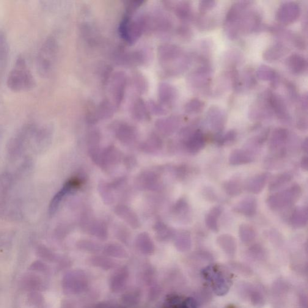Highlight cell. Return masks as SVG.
Returning a JSON list of instances; mask_svg holds the SVG:
<instances>
[{
  "instance_id": "1",
  "label": "cell",
  "mask_w": 308,
  "mask_h": 308,
  "mask_svg": "<svg viewBox=\"0 0 308 308\" xmlns=\"http://www.w3.org/2000/svg\"><path fill=\"white\" fill-rule=\"evenodd\" d=\"M159 59L166 65V73L176 76L188 70L193 60L192 55L187 54L177 45H165L159 48Z\"/></svg>"
},
{
  "instance_id": "2",
  "label": "cell",
  "mask_w": 308,
  "mask_h": 308,
  "mask_svg": "<svg viewBox=\"0 0 308 308\" xmlns=\"http://www.w3.org/2000/svg\"><path fill=\"white\" fill-rule=\"evenodd\" d=\"M7 86L14 92H29L35 87V77L24 57L20 56L16 59L14 67L8 75Z\"/></svg>"
},
{
  "instance_id": "3",
  "label": "cell",
  "mask_w": 308,
  "mask_h": 308,
  "mask_svg": "<svg viewBox=\"0 0 308 308\" xmlns=\"http://www.w3.org/2000/svg\"><path fill=\"white\" fill-rule=\"evenodd\" d=\"M35 126V123L25 125L11 137L7 145V156L9 161L17 160L31 145Z\"/></svg>"
},
{
  "instance_id": "4",
  "label": "cell",
  "mask_w": 308,
  "mask_h": 308,
  "mask_svg": "<svg viewBox=\"0 0 308 308\" xmlns=\"http://www.w3.org/2000/svg\"><path fill=\"white\" fill-rule=\"evenodd\" d=\"M58 45L55 38L49 37L41 45L37 57V68L39 75L48 77L53 72L56 65Z\"/></svg>"
},
{
  "instance_id": "5",
  "label": "cell",
  "mask_w": 308,
  "mask_h": 308,
  "mask_svg": "<svg viewBox=\"0 0 308 308\" xmlns=\"http://www.w3.org/2000/svg\"><path fill=\"white\" fill-rule=\"evenodd\" d=\"M213 74L211 62L200 63L188 77L190 89L194 92L208 94L210 92Z\"/></svg>"
},
{
  "instance_id": "6",
  "label": "cell",
  "mask_w": 308,
  "mask_h": 308,
  "mask_svg": "<svg viewBox=\"0 0 308 308\" xmlns=\"http://www.w3.org/2000/svg\"><path fill=\"white\" fill-rule=\"evenodd\" d=\"M252 2L241 1L235 2L228 10L224 21V29L228 38L236 40L240 37L239 24L242 16L247 9L251 7Z\"/></svg>"
},
{
  "instance_id": "7",
  "label": "cell",
  "mask_w": 308,
  "mask_h": 308,
  "mask_svg": "<svg viewBox=\"0 0 308 308\" xmlns=\"http://www.w3.org/2000/svg\"><path fill=\"white\" fill-rule=\"evenodd\" d=\"M302 194L299 184H293L287 189L268 197L267 203L271 210L277 211L295 203Z\"/></svg>"
},
{
  "instance_id": "8",
  "label": "cell",
  "mask_w": 308,
  "mask_h": 308,
  "mask_svg": "<svg viewBox=\"0 0 308 308\" xmlns=\"http://www.w3.org/2000/svg\"><path fill=\"white\" fill-rule=\"evenodd\" d=\"M265 93L274 115L283 124L290 125L293 119L284 99L271 90H266Z\"/></svg>"
},
{
  "instance_id": "9",
  "label": "cell",
  "mask_w": 308,
  "mask_h": 308,
  "mask_svg": "<svg viewBox=\"0 0 308 308\" xmlns=\"http://www.w3.org/2000/svg\"><path fill=\"white\" fill-rule=\"evenodd\" d=\"M84 183V177L77 175L76 177L70 179L64 184L62 188L54 195L51 199L48 207L49 216H53L59 208L63 200L67 195L72 194L79 188Z\"/></svg>"
},
{
  "instance_id": "10",
  "label": "cell",
  "mask_w": 308,
  "mask_h": 308,
  "mask_svg": "<svg viewBox=\"0 0 308 308\" xmlns=\"http://www.w3.org/2000/svg\"><path fill=\"white\" fill-rule=\"evenodd\" d=\"M13 175L5 172L0 175V217L5 218L8 208L12 200V191L15 185Z\"/></svg>"
},
{
  "instance_id": "11",
  "label": "cell",
  "mask_w": 308,
  "mask_h": 308,
  "mask_svg": "<svg viewBox=\"0 0 308 308\" xmlns=\"http://www.w3.org/2000/svg\"><path fill=\"white\" fill-rule=\"evenodd\" d=\"M183 136L187 137L185 147L192 155H196L205 148L207 140L203 132L194 127V123L188 126L181 131Z\"/></svg>"
},
{
  "instance_id": "12",
  "label": "cell",
  "mask_w": 308,
  "mask_h": 308,
  "mask_svg": "<svg viewBox=\"0 0 308 308\" xmlns=\"http://www.w3.org/2000/svg\"><path fill=\"white\" fill-rule=\"evenodd\" d=\"M52 136L53 131L49 126L36 124L30 145L33 150L38 154L45 151L50 144Z\"/></svg>"
},
{
  "instance_id": "13",
  "label": "cell",
  "mask_w": 308,
  "mask_h": 308,
  "mask_svg": "<svg viewBox=\"0 0 308 308\" xmlns=\"http://www.w3.org/2000/svg\"><path fill=\"white\" fill-rule=\"evenodd\" d=\"M273 116V111L267 100L265 93L263 92L250 107V119L253 121L268 120L272 119Z\"/></svg>"
},
{
  "instance_id": "14",
  "label": "cell",
  "mask_w": 308,
  "mask_h": 308,
  "mask_svg": "<svg viewBox=\"0 0 308 308\" xmlns=\"http://www.w3.org/2000/svg\"><path fill=\"white\" fill-rule=\"evenodd\" d=\"M266 29L280 40L287 41L297 48L302 49V50L307 48L306 40L301 35L285 29L282 26H277V25L267 27Z\"/></svg>"
},
{
  "instance_id": "15",
  "label": "cell",
  "mask_w": 308,
  "mask_h": 308,
  "mask_svg": "<svg viewBox=\"0 0 308 308\" xmlns=\"http://www.w3.org/2000/svg\"><path fill=\"white\" fill-rule=\"evenodd\" d=\"M301 14V7L296 2L288 1L280 5L276 12L277 21L281 25L295 23Z\"/></svg>"
},
{
  "instance_id": "16",
  "label": "cell",
  "mask_w": 308,
  "mask_h": 308,
  "mask_svg": "<svg viewBox=\"0 0 308 308\" xmlns=\"http://www.w3.org/2000/svg\"><path fill=\"white\" fill-rule=\"evenodd\" d=\"M207 120L212 130L219 134L224 130L226 125V112L219 107L211 106L207 112Z\"/></svg>"
},
{
  "instance_id": "17",
  "label": "cell",
  "mask_w": 308,
  "mask_h": 308,
  "mask_svg": "<svg viewBox=\"0 0 308 308\" xmlns=\"http://www.w3.org/2000/svg\"><path fill=\"white\" fill-rule=\"evenodd\" d=\"M285 65L293 75L301 76L307 72L308 66L307 58L300 54H291L286 59Z\"/></svg>"
},
{
  "instance_id": "18",
  "label": "cell",
  "mask_w": 308,
  "mask_h": 308,
  "mask_svg": "<svg viewBox=\"0 0 308 308\" xmlns=\"http://www.w3.org/2000/svg\"><path fill=\"white\" fill-rule=\"evenodd\" d=\"M290 138V133L287 129L278 128L275 129L270 139L269 148L271 151L285 150L284 146Z\"/></svg>"
},
{
  "instance_id": "19",
  "label": "cell",
  "mask_w": 308,
  "mask_h": 308,
  "mask_svg": "<svg viewBox=\"0 0 308 308\" xmlns=\"http://www.w3.org/2000/svg\"><path fill=\"white\" fill-rule=\"evenodd\" d=\"M120 159L121 154L119 151L114 147H109L102 151L98 166L107 169L119 163Z\"/></svg>"
},
{
  "instance_id": "20",
  "label": "cell",
  "mask_w": 308,
  "mask_h": 308,
  "mask_svg": "<svg viewBox=\"0 0 308 308\" xmlns=\"http://www.w3.org/2000/svg\"><path fill=\"white\" fill-rule=\"evenodd\" d=\"M289 52L287 46L282 42H277L270 46L263 53L264 59L267 62H273L282 59Z\"/></svg>"
},
{
  "instance_id": "21",
  "label": "cell",
  "mask_w": 308,
  "mask_h": 308,
  "mask_svg": "<svg viewBox=\"0 0 308 308\" xmlns=\"http://www.w3.org/2000/svg\"><path fill=\"white\" fill-rule=\"evenodd\" d=\"M171 5L176 15L183 22V24H188L190 22L194 20L193 10L191 2L189 1L178 2L175 5Z\"/></svg>"
},
{
  "instance_id": "22",
  "label": "cell",
  "mask_w": 308,
  "mask_h": 308,
  "mask_svg": "<svg viewBox=\"0 0 308 308\" xmlns=\"http://www.w3.org/2000/svg\"><path fill=\"white\" fill-rule=\"evenodd\" d=\"M270 177V173H260L250 178L246 184L247 191L254 194H258L263 191Z\"/></svg>"
},
{
  "instance_id": "23",
  "label": "cell",
  "mask_w": 308,
  "mask_h": 308,
  "mask_svg": "<svg viewBox=\"0 0 308 308\" xmlns=\"http://www.w3.org/2000/svg\"><path fill=\"white\" fill-rule=\"evenodd\" d=\"M115 212L118 216L134 229H137L140 227L138 217L130 208L123 205H117L115 209Z\"/></svg>"
},
{
  "instance_id": "24",
  "label": "cell",
  "mask_w": 308,
  "mask_h": 308,
  "mask_svg": "<svg viewBox=\"0 0 308 308\" xmlns=\"http://www.w3.org/2000/svg\"><path fill=\"white\" fill-rule=\"evenodd\" d=\"M234 210L246 217L254 216L257 210V199L253 197H247L235 206Z\"/></svg>"
},
{
  "instance_id": "25",
  "label": "cell",
  "mask_w": 308,
  "mask_h": 308,
  "mask_svg": "<svg viewBox=\"0 0 308 308\" xmlns=\"http://www.w3.org/2000/svg\"><path fill=\"white\" fill-rule=\"evenodd\" d=\"M256 76L261 80L270 82L274 87H276L279 84L280 77L278 73L268 66H260L256 73Z\"/></svg>"
},
{
  "instance_id": "26",
  "label": "cell",
  "mask_w": 308,
  "mask_h": 308,
  "mask_svg": "<svg viewBox=\"0 0 308 308\" xmlns=\"http://www.w3.org/2000/svg\"><path fill=\"white\" fill-rule=\"evenodd\" d=\"M9 56V44L6 35L0 31V82L3 76Z\"/></svg>"
},
{
  "instance_id": "27",
  "label": "cell",
  "mask_w": 308,
  "mask_h": 308,
  "mask_svg": "<svg viewBox=\"0 0 308 308\" xmlns=\"http://www.w3.org/2000/svg\"><path fill=\"white\" fill-rule=\"evenodd\" d=\"M159 98H160V101L164 105L171 107L177 100V90L172 85L161 84L160 89H159Z\"/></svg>"
},
{
  "instance_id": "28",
  "label": "cell",
  "mask_w": 308,
  "mask_h": 308,
  "mask_svg": "<svg viewBox=\"0 0 308 308\" xmlns=\"http://www.w3.org/2000/svg\"><path fill=\"white\" fill-rule=\"evenodd\" d=\"M254 160L252 152L248 150H235L231 154L229 158L230 164L232 166H240L251 163Z\"/></svg>"
},
{
  "instance_id": "29",
  "label": "cell",
  "mask_w": 308,
  "mask_h": 308,
  "mask_svg": "<svg viewBox=\"0 0 308 308\" xmlns=\"http://www.w3.org/2000/svg\"><path fill=\"white\" fill-rule=\"evenodd\" d=\"M140 188L154 191L159 187V181L157 176L151 172L142 173L137 181Z\"/></svg>"
},
{
  "instance_id": "30",
  "label": "cell",
  "mask_w": 308,
  "mask_h": 308,
  "mask_svg": "<svg viewBox=\"0 0 308 308\" xmlns=\"http://www.w3.org/2000/svg\"><path fill=\"white\" fill-rule=\"evenodd\" d=\"M308 214L307 207L297 208L290 217L291 225L296 229L304 228L307 225Z\"/></svg>"
},
{
  "instance_id": "31",
  "label": "cell",
  "mask_w": 308,
  "mask_h": 308,
  "mask_svg": "<svg viewBox=\"0 0 308 308\" xmlns=\"http://www.w3.org/2000/svg\"><path fill=\"white\" fill-rule=\"evenodd\" d=\"M194 21L197 28L202 32L215 29L217 25V19L207 14H199Z\"/></svg>"
},
{
  "instance_id": "32",
  "label": "cell",
  "mask_w": 308,
  "mask_h": 308,
  "mask_svg": "<svg viewBox=\"0 0 308 308\" xmlns=\"http://www.w3.org/2000/svg\"><path fill=\"white\" fill-rule=\"evenodd\" d=\"M223 209L221 206H216L211 209L205 216V224L209 230L213 232H218L219 230L218 220L222 213Z\"/></svg>"
},
{
  "instance_id": "33",
  "label": "cell",
  "mask_w": 308,
  "mask_h": 308,
  "mask_svg": "<svg viewBox=\"0 0 308 308\" xmlns=\"http://www.w3.org/2000/svg\"><path fill=\"white\" fill-rule=\"evenodd\" d=\"M117 137L123 144H130L135 141L137 137V132L133 126L122 125L117 130Z\"/></svg>"
},
{
  "instance_id": "34",
  "label": "cell",
  "mask_w": 308,
  "mask_h": 308,
  "mask_svg": "<svg viewBox=\"0 0 308 308\" xmlns=\"http://www.w3.org/2000/svg\"><path fill=\"white\" fill-rule=\"evenodd\" d=\"M180 117H172L168 119L161 120L157 123V128L161 132L166 134H170L173 133L178 128L180 123Z\"/></svg>"
},
{
  "instance_id": "35",
  "label": "cell",
  "mask_w": 308,
  "mask_h": 308,
  "mask_svg": "<svg viewBox=\"0 0 308 308\" xmlns=\"http://www.w3.org/2000/svg\"><path fill=\"white\" fill-rule=\"evenodd\" d=\"M243 55L237 49H231L228 51L224 58V63L230 70L235 68L242 61Z\"/></svg>"
},
{
  "instance_id": "36",
  "label": "cell",
  "mask_w": 308,
  "mask_h": 308,
  "mask_svg": "<svg viewBox=\"0 0 308 308\" xmlns=\"http://www.w3.org/2000/svg\"><path fill=\"white\" fill-rule=\"evenodd\" d=\"M90 234L95 235L100 240H106L108 235V231L106 225L101 221H93L88 228Z\"/></svg>"
},
{
  "instance_id": "37",
  "label": "cell",
  "mask_w": 308,
  "mask_h": 308,
  "mask_svg": "<svg viewBox=\"0 0 308 308\" xmlns=\"http://www.w3.org/2000/svg\"><path fill=\"white\" fill-rule=\"evenodd\" d=\"M293 179V175L290 173L285 172L276 176L273 180H271L269 185V190L270 191H276L290 183Z\"/></svg>"
},
{
  "instance_id": "38",
  "label": "cell",
  "mask_w": 308,
  "mask_h": 308,
  "mask_svg": "<svg viewBox=\"0 0 308 308\" xmlns=\"http://www.w3.org/2000/svg\"><path fill=\"white\" fill-rule=\"evenodd\" d=\"M137 246L142 252L151 254L154 251V245L149 235L147 233H141L136 238Z\"/></svg>"
},
{
  "instance_id": "39",
  "label": "cell",
  "mask_w": 308,
  "mask_h": 308,
  "mask_svg": "<svg viewBox=\"0 0 308 308\" xmlns=\"http://www.w3.org/2000/svg\"><path fill=\"white\" fill-rule=\"evenodd\" d=\"M205 107L204 102L199 98H193L186 104L184 110L186 114L189 115H197L200 114L204 109Z\"/></svg>"
},
{
  "instance_id": "40",
  "label": "cell",
  "mask_w": 308,
  "mask_h": 308,
  "mask_svg": "<svg viewBox=\"0 0 308 308\" xmlns=\"http://www.w3.org/2000/svg\"><path fill=\"white\" fill-rule=\"evenodd\" d=\"M114 188L112 184L106 183H101L99 185V192L102 198L106 204L111 205L115 201L114 192Z\"/></svg>"
},
{
  "instance_id": "41",
  "label": "cell",
  "mask_w": 308,
  "mask_h": 308,
  "mask_svg": "<svg viewBox=\"0 0 308 308\" xmlns=\"http://www.w3.org/2000/svg\"><path fill=\"white\" fill-rule=\"evenodd\" d=\"M257 84V79L255 78L254 71L252 70H246L243 75V82L239 81L236 90H240L242 84H243V86H242L241 90L243 89L251 90L256 86Z\"/></svg>"
},
{
  "instance_id": "42",
  "label": "cell",
  "mask_w": 308,
  "mask_h": 308,
  "mask_svg": "<svg viewBox=\"0 0 308 308\" xmlns=\"http://www.w3.org/2000/svg\"><path fill=\"white\" fill-rule=\"evenodd\" d=\"M224 188L227 193L232 197L237 196L242 192V184L236 179L228 181L225 183Z\"/></svg>"
},
{
  "instance_id": "43",
  "label": "cell",
  "mask_w": 308,
  "mask_h": 308,
  "mask_svg": "<svg viewBox=\"0 0 308 308\" xmlns=\"http://www.w3.org/2000/svg\"><path fill=\"white\" fill-rule=\"evenodd\" d=\"M162 140L156 136H152L142 145V150L147 153H153L160 150Z\"/></svg>"
},
{
  "instance_id": "44",
  "label": "cell",
  "mask_w": 308,
  "mask_h": 308,
  "mask_svg": "<svg viewBox=\"0 0 308 308\" xmlns=\"http://www.w3.org/2000/svg\"><path fill=\"white\" fill-rule=\"evenodd\" d=\"M154 230L155 231L156 234L157 235V237L161 240H167L173 235V230L161 222L156 223L154 227Z\"/></svg>"
},
{
  "instance_id": "45",
  "label": "cell",
  "mask_w": 308,
  "mask_h": 308,
  "mask_svg": "<svg viewBox=\"0 0 308 308\" xmlns=\"http://www.w3.org/2000/svg\"><path fill=\"white\" fill-rule=\"evenodd\" d=\"M189 205L187 200L184 199H181L176 203L173 212L176 216L179 218L183 219L184 217L188 216L189 214Z\"/></svg>"
},
{
  "instance_id": "46",
  "label": "cell",
  "mask_w": 308,
  "mask_h": 308,
  "mask_svg": "<svg viewBox=\"0 0 308 308\" xmlns=\"http://www.w3.org/2000/svg\"><path fill=\"white\" fill-rule=\"evenodd\" d=\"M239 234L242 240L244 242L250 241L254 239L256 232L254 228L247 224H242L239 228Z\"/></svg>"
},
{
  "instance_id": "47",
  "label": "cell",
  "mask_w": 308,
  "mask_h": 308,
  "mask_svg": "<svg viewBox=\"0 0 308 308\" xmlns=\"http://www.w3.org/2000/svg\"><path fill=\"white\" fill-rule=\"evenodd\" d=\"M237 134L235 130H230L224 135L218 134L216 142L220 145H231L235 142Z\"/></svg>"
},
{
  "instance_id": "48",
  "label": "cell",
  "mask_w": 308,
  "mask_h": 308,
  "mask_svg": "<svg viewBox=\"0 0 308 308\" xmlns=\"http://www.w3.org/2000/svg\"><path fill=\"white\" fill-rule=\"evenodd\" d=\"M285 85L286 89H287L288 98L291 103L294 104L298 103L299 97L295 85L290 81H285Z\"/></svg>"
},
{
  "instance_id": "49",
  "label": "cell",
  "mask_w": 308,
  "mask_h": 308,
  "mask_svg": "<svg viewBox=\"0 0 308 308\" xmlns=\"http://www.w3.org/2000/svg\"><path fill=\"white\" fill-rule=\"evenodd\" d=\"M177 34L180 38L185 41L191 40L193 37V33L189 24H183L178 27Z\"/></svg>"
},
{
  "instance_id": "50",
  "label": "cell",
  "mask_w": 308,
  "mask_h": 308,
  "mask_svg": "<svg viewBox=\"0 0 308 308\" xmlns=\"http://www.w3.org/2000/svg\"><path fill=\"white\" fill-rule=\"evenodd\" d=\"M216 6V2L213 0L200 1L199 4V14H207Z\"/></svg>"
},
{
  "instance_id": "51",
  "label": "cell",
  "mask_w": 308,
  "mask_h": 308,
  "mask_svg": "<svg viewBox=\"0 0 308 308\" xmlns=\"http://www.w3.org/2000/svg\"><path fill=\"white\" fill-rule=\"evenodd\" d=\"M133 112L134 113V116L138 119H144L147 117V109L145 106L141 102L138 101L134 104Z\"/></svg>"
},
{
  "instance_id": "52",
  "label": "cell",
  "mask_w": 308,
  "mask_h": 308,
  "mask_svg": "<svg viewBox=\"0 0 308 308\" xmlns=\"http://www.w3.org/2000/svg\"><path fill=\"white\" fill-rule=\"evenodd\" d=\"M197 304L196 301L192 298H189L184 301L182 305L178 308H196Z\"/></svg>"
},
{
  "instance_id": "53",
  "label": "cell",
  "mask_w": 308,
  "mask_h": 308,
  "mask_svg": "<svg viewBox=\"0 0 308 308\" xmlns=\"http://www.w3.org/2000/svg\"><path fill=\"white\" fill-rule=\"evenodd\" d=\"M78 244L79 246L84 247V249H87L88 250L96 249L98 247V246L96 245L95 243L89 241H79Z\"/></svg>"
},
{
  "instance_id": "54",
  "label": "cell",
  "mask_w": 308,
  "mask_h": 308,
  "mask_svg": "<svg viewBox=\"0 0 308 308\" xmlns=\"http://www.w3.org/2000/svg\"><path fill=\"white\" fill-rule=\"evenodd\" d=\"M125 165L128 168H133L136 164V160L135 158L130 156V157H126L125 159Z\"/></svg>"
},
{
  "instance_id": "55",
  "label": "cell",
  "mask_w": 308,
  "mask_h": 308,
  "mask_svg": "<svg viewBox=\"0 0 308 308\" xmlns=\"http://www.w3.org/2000/svg\"><path fill=\"white\" fill-rule=\"evenodd\" d=\"M301 167L302 168L304 169L305 170H308V159L307 156H305L304 157L302 158L301 161Z\"/></svg>"
},
{
  "instance_id": "56",
  "label": "cell",
  "mask_w": 308,
  "mask_h": 308,
  "mask_svg": "<svg viewBox=\"0 0 308 308\" xmlns=\"http://www.w3.org/2000/svg\"><path fill=\"white\" fill-rule=\"evenodd\" d=\"M308 139L307 138V139H305L303 143H302V150H303V151H304L305 153L308 152Z\"/></svg>"
},
{
  "instance_id": "57",
  "label": "cell",
  "mask_w": 308,
  "mask_h": 308,
  "mask_svg": "<svg viewBox=\"0 0 308 308\" xmlns=\"http://www.w3.org/2000/svg\"><path fill=\"white\" fill-rule=\"evenodd\" d=\"M2 136V132L1 130H0V146H1Z\"/></svg>"
}]
</instances>
